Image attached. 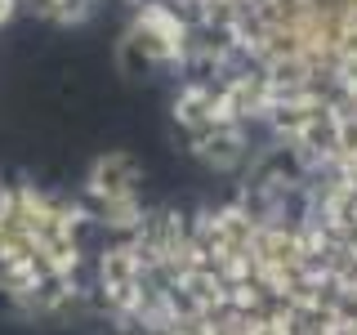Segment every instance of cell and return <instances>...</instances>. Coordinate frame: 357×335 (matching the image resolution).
Segmentation results:
<instances>
[{
  "mask_svg": "<svg viewBox=\"0 0 357 335\" xmlns=\"http://www.w3.org/2000/svg\"><path fill=\"white\" fill-rule=\"evenodd\" d=\"M18 5H27L31 14L59 22V27H76V22H85L94 14V0H18Z\"/></svg>",
  "mask_w": 357,
  "mask_h": 335,
  "instance_id": "obj_3",
  "label": "cell"
},
{
  "mask_svg": "<svg viewBox=\"0 0 357 335\" xmlns=\"http://www.w3.org/2000/svg\"><path fill=\"white\" fill-rule=\"evenodd\" d=\"M139 184H143V165L139 156L112 148L103 152L85 174V210H98V206H116V201H134L139 197Z\"/></svg>",
  "mask_w": 357,
  "mask_h": 335,
  "instance_id": "obj_1",
  "label": "cell"
},
{
  "mask_svg": "<svg viewBox=\"0 0 357 335\" xmlns=\"http://www.w3.org/2000/svg\"><path fill=\"white\" fill-rule=\"evenodd\" d=\"M188 152L197 156L206 170L215 174H232L250 161V126H210L188 134Z\"/></svg>",
  "mask_w": 357,
  "mask_h": 335,
  "instance_id": "obj_2",
  "label": "cell"
}]
</instances>
